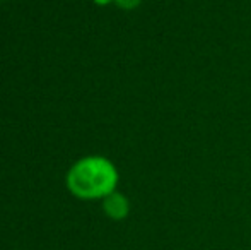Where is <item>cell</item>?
<instances>
[{"label":"cell","instance_id":"6da1fadb","mask_svg":"<svg viewBox=\"0 0 251 250\" xmlns=\"http://www.w3.org/2000/svg\"><path fill=\"white\" fill-rule=\"evenodd\" d=\"M120 175L113 161L104 156H87L79 160L67 175V187L84 200L104 199L116 190Z\"/></svg>","mask_w":251,"mask_h":250},{"label":"cell","instance_id":"7a4b0ae2","mask_svg":"<svg viewBox=\"0 0 251 250\" xmlns=\"http://www.w3.org/2000/svg\"><path fill=\"white\" fill-rule=\"evenodd\" d=\"M102 211L113 221H122L130 214V200L122 192L115 190L102 199Z\"/></svg>","mask_w":251,"mask_h":250},{"label":"cell","instance_id":"3957f363","mask_svg":"<svg viewBox=\"0 0 251 250\" xmlns=\"http://www.w3.org/2000/svg\"><path fill=\"white\" fill-rule=\"evenodd\" d=\"M115 3L123 10H133L142 3V0H115Z\"/></svg>","mask_w":251,"mask_h":250},{"label":"cell","instance_id":"277c9868","mask_svg":"<svg viewBox=\"0 0 251 250\" xmlns=\"http://www.w3.org/2000/svg\"><path fill=\"white\" fill-rule=\"evenodd\" d=\"M111 2H115V0H94V3H98V5H108Z\"/></svg>","mask_w":251,"mask_h":250}]
</instances>
